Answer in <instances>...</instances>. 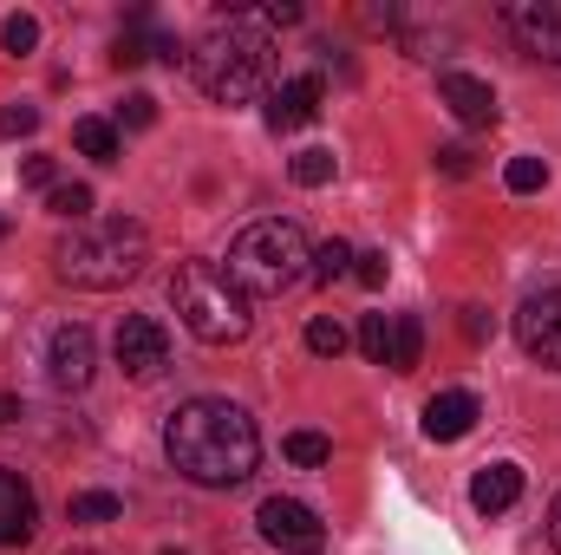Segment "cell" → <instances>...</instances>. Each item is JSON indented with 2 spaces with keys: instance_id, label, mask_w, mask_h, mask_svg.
I'll return each instance as SVG.
<instances>
[{
  "instance_id": "cell-35",
  "label": "cell",
  "mask_w": 561,
  "mask_h": 555,
  "mask_svg": "<svg viewBox=\"0 0 561 555\" xmlns=\"http://www.w3.org/2000/svg\"><path fill=\"white\" fill-rule=\"evenodd\" d=\"M66 555H99V550H66Z\"/></svg>"
},
{
  "instance_id": "cell-2",
  "label": "cell",
  "mask_w": 561,
  "mask_h": 555,
  "mask_svg": "<svg viewBox=\"0 0 561 555\" xmlns=\"http://www.w3.org/2000/svg\"><path fill=\"white\" fill-rule=\"evenodd\" d=\"M190 72H196V86H203L216 105H249V99L268 86V72H275V39H268L262 20L229 13V20H216V26L196 39Z\"/></svg>"
},
{
  "instance_id": "cell-26",
  "label": "cell",
  "mask_w": 561,
  "mask_h": 555,
  "mask_svg": "<svg viewBox=\"0 0 561 555\" xmlns=\"http://www.w3.org/2000/svg\"><path fill=\"white\" fill-rule=\"evenodd\" d=\"M280 451H287V457H294V464H307V471H313V464H327V457H333V444H327V438H320V431H287V444H280Z\"/></svg>"
},
{
  "instance_id": "cell-23",
  "label": "cell",
  "mask_w": 561,
  "mask_h": 555,
  "mask_svg": "<svg viewBox=\"0 0 561 555\" xmlns=\"http://www.w3.org/2000/svg\"><path fill=\"white\" fill-rule=\"evenodd\" d=\"M0 46H7L13 59H26V53L39 46V20H33V13H7V26H0Z\"/></svg>"
},
{
  "instance_id": "cell-11",
  "label": "cell",
  "mask_w": 561,
  "mask_h": 555,
  "mask_svg": "<svg viewBox=\"0 0 561 555\" xmlns=\"http://www.w3.org/2000/svg\"><path fill=\"white\" fill-rule=\"evenodd\" d=\"M320 99H327V86L313 79V72H300V79H280L268 86V132H300V125H313L320 118Z\"/></svg>"
},
{
  "instance_id": "cell-6",
  "label": "cell",
  "mask_w": 561,
  "mask_h": 555,
  "mask_svg": "<svg viewBox=\"0 0 561 555\" xmlns=\"http://www.w3.org/2000/svg\"><path fill=\"white\" fill-rule=\"evenodd\" d=\"M46 373H53L59 393H85L92 373H99V340H92V327H79V320L53 327V340H46Z\"/></svg>"
},
{
  "instance_id": "cell-31",
  "label": "cell",
  "mask_w": 561,
  "mask_h": 555,
  "mask_svg": "<svg viewBox=\"0 0 561 555\" xmlns=\"http://www.w3.org/2000/svg\"><path fill=\"white\" fill-rule=\"evenodd\" d=\"M437 170H444V177H470L477 163H470V150H463V144H444V150H437Z\"/></svg>"
},
{
  "instance_id": "cell-37",
  "label": "cell",
  "mask_w": 561,
  "mask_h": 555,
  "mask_svg": "<svg viewBox=\"0 0 561 555\" xmlns=\"http://www.w3.org/2000/svg\"><path fill=\"white\" fill-rule=\"evenodd\" d=\"M313 555H320V550H313Z\"/></svg>"
},
{
  "instance_id": "cell-28",
  "label": "cell",
  "mask_w": 561,
  "mask_h": 555,
  "mask_svg": "<svg viewBox=\"0 0 561 555\" xmlns=\"http://www.w3.org/2000/svg\"><path fill=\"white\" fill-rule=\"evenodd\" d=\"M20 183H33V190L53 196V190H59V163H53V157H26V163H20Z\"/></svg>"
},
{
  "instance_id": "cell-34",
  "label": "cell",
  "mask_w": 561,
  "mask_h": 555,
  "mask_svg": "<svg viewBox=\"0 0 561 555\" xmlns=\"http://www.w3.org/2000/svg\"><path fill=\"white\" fill-rule=\"evenodd\" d=\"M549 543L561 550V497H556V510H549Z\"/></svg>"
},
{
  "instance_id": "cell-21",
  "label": "cell",
  "mask_w": 561,
  "mask_h": 555,
  "mask_svg": "<svg viewBox=\"0 0 561 555\" xmlns=\"http://www.w3.org/2000/svg\"><path fill=\"white\" fill-rule=\"evenodd\" d=\"M46 209H53V216H66V223L79 229V223H92V190H85V183H59V190L46 196Z\"/></svg>"
},
{
  "instance_id": "cell-14",
  "label": "cell",
  "mask_w": 561,
  "mask_h": 555,
  "mask_svg": "<svg viewBox=\"0 0 561 555\" xmlns=\"http://www.w3.org/2000/svg\"><path fill=\"white\" fill-rule=\"evenodd\" d=\"M437 99H444L463 125H496V92H490L483 79H470V72H444V79H437Z\"/></svg>"
},
{
  "instance_id": "cell-27",
  "label": "cell",
  "mask_w": 561,
  "mask_h": 555,
  "mask_svg": "<svg viewBox=\"0 0 561 555\" xmlns=\"http://www.w3.org/2000/svg\"><path fill=\"white\" fill-rule=\"evenodd\" d=\"M33 132H39L33 105H0V138H33Z\"/></svg>"
},
{
  "instance_id": "cell-13",
  "label": "cell",
  "mask_w": 561,
  "mask_h": 555,
  "mask_svg": "<svg viewBox=\"0 0 561 555\" xmlns=\"http://www.w3.org/2000/svg\"><path fill=\"white\" fill-rule=\"evenodd\" d=\"M477 418H483L477 393H437V399L424 406V438H431V444H457V438L477 431Z\"/></svg>"
},
{
  "instance_id": "cell-22",
  "label": "cell",
  "mask_w": 561,
  "mask_h": 555,
  "mask_svg": "<svg viewBox=\"0 0 561 555\" xmlns=\"http://www.w3.org/2000/svg\"><path fill=\"white\" fill-rule=\"evenodd\" d=\"M359 353L373 366H386V353H392V314H366L359 320Z\"/></svg>"
},
{
  "instance_id": "cell-4",
  "label": "cell",
  "mask_w": 561,
  "mask_h": 555,
  "mask_svg": "<svg viewBox=\"0 0 561 555\" xmlns=\"http://www.w3.org/2000/svg\"><path fill=\"white\" fill-rule=\"evenodd\" d=\"M222 275L236 281L242 294H255V301L294 294L300 281L313 275V242L300 236V223L262 216V223H249V229L229 242V269H222Z\"/></svg>"
},
{
  "instance_id": "cell-9",
  "label": "cell",
  "mask_w": 561,
  "mask_h": 555,
  "mask_svg": "<svg viewBox=\"0 0 561 555\" xmlns=\"http://www.w3.org/2000/svg\"><path fill=\"white\" fill-rule=\"evenodd\" d=\"M516 340H523L529 360H542V366H556L561 373V287H542V294L523 301V314H516Z\"/></svg>"
},
{
  "instance_id": "cell-32",
  "label": "cell",
  "mask_w": 561,
  "mask_h": 555,
  "mask_svg": "<svg viewBox=\"0 0 561 555\" xmlns=\"http://www.w3.org/2000/svg\"><path fill=\"white\" fill-rule=\"evenodd\" d=\"M294 20H300L294 0H268V7H262V26H294Z\"/></svg>"
},
{
  "instance_id": "cell-17",
  "label": "cell",
  "mask_w": 561,
  "mask_h": 555,
  "mask_svg": "<svg viewBox=\"0 0 561 555\" xmlns=\"http://www.w3.org/2000/svg\"><path fill=\"white\" fill-rule=\"evenodd\" d=\"M72 144H79L92 163H118V125H112V118H79V125H72Z\"/></svg>"
},
{
  "instance_id": "cell-12",
  "label": "cell",
  "mask_w": 561,
  "mask_h": 555,
  "mask_svg": "<svg viewBox=\"0 0 561 555\" xmlns=\"http://www.w3.org/2000/svg\"><path fill=\"white\" fill-rule=\"evenodd\" d=\"M33 530H39V497H33V484L0 464V550L33 543Z\"/></svg>"
},
{
  "instance_id": "cell-29",
  "label": "cell",
  "mask_w": 561,
  "mask_h": 555,
  "mask_svg": "<svg viewBox=\"0 0 561 555\" xmlns=\"http://www.w3.org/2000/svg\"><path fill=\"white\" fill-rule=\"evenodd\" d=\"M386 275H392V262H386L379 249H373V256H353V281H359V287H386Z\"/></svg>"
},
{
  "instance_id": "cell-30",
  "label": "cell",
  "mask_w": 561,
  "mask_h": 555,
  "mask_svg": "<svg viewBox=\"0 0 561 555\" xmlns=\"http://www.w3.org/2000/svg\"><path fill=\"white\" fill-rule=\"evenodd\" d=\"M118 118H125L131 132H150V125H157V99H144V92H131V99L118 105Z\"/></svg>"
},
{
  "instance_id": "cell-33",
  "label": "cell",
  "mask_w": 561,
  "mask_h": 555,
  "mask_svg": "<svg viewBox=\"0 0 561 555\" xmlns=\"http://www.w3.org/2000/svg\"><path fill=\"white\" fill-rule=\"evenodd\" d=\"M13 418H20V399H13V393H0V424H13Z\"/></svg>"
},
{
  "instance_id": "cell-36",
  "label": "cell",
  "mask_w": 561,
  "mask_h": 555,
  "mask_svg": "<svg viewBox=\"0 0 561 555\" xmlns=\"http://www.w3.org/2000/svg\"><path fill=\"white\" fill-rule=\"evenodd\" d=\"M0 236H7V216H0Z\"/></svg>"
},
{
  "instance_id": "cell-15",
  "label": "cell",
  "mask_w": 561,
  "mask_h": 555,
  "mask_svg": "<svg viewBox=\"0 0 561 555\" xmlns=\"http://www.w3.org/2000/svg\"><path fill=\"white\" fill-rule=\"evenodd\" d=\"M516 497H523V464H483V471L470 477V503H477L483 517H503Z\"/></svg>"
},
{
  "instance_id": "cell-25",
  "label": "cell",
  "mask_w": 561,
  "mask_h": 555,
  "mask_svg": "<svg viewBox=\"0 0 561 555\" xmlns=\"http://www.w3.org/2000/svg\"><path fill=\"white\" fill-rule=\"evenodd\" d=\"M307 353L340 360V353H346V327H340V320H327V314H320V320H307Z\"/></svg>"
},
{
  "instance_id": "cell-7",
  "label": "cell",
  "mask_w": 561,
  "mask_h": 555,
  "mask_svg": "<svg viewBox=\"0 0 561 555\" xmlns=\"http://www.w3.org/2000/svg\"><path fill=\"white\" fill-rule=\"evenodd\" d=\"M503 26L516 33V46L529 59L561 66V0H510L503 7Z\"/></svg>"
},
{
  "instance_id": "cell-3",
  "label": "cell",
  "mask_w": 561,
  "mask_h": 555,
  "mask_svg": "<svg viewBox=\"0 0 561 555\" xmlns=\"http://www.w3.org/2000/svg\"><path fill=\"white\" fill-rule=\"evenodd\" d=\"M144 262H150V236H144V223H131V216L79 223V229H72V236H59V249H53L59 281L85 287V294H112V287L138 281Z\"/></svg>"
},
{
  "instance_id": "cell-24",
  "label": "cell",
  "mask_w": 561,
  "mask_h": 555,
  "mask_svg": "<svg viewBox=\"0 0 561 555\" xmlns=\"http://www.w3.org/2000/svg\"><path fill=\"white\" fill-rule=\"evenodd\" d=\"M503 183H510L516 196H536V190L549 183V163H542V157H510V170H503Z\"/></svg>"
},
{
  "instance_id": "cell-10",
  "label": "cell",
  "mask_w": 561,
  "mask_h": 555,
  "mask_svg": "<svg viewBox=\"0 0 561 555\" xmlns=\"http://www.w3.org/2000/svg\"><path fill=\"white\" fill-rule=\"evenodd\" d=\"M255 523H262V536H268L275 550H294V555H313V550H320V536H327V530H320V517H313L300 497H268Z\"/></svg>"
},
{
  "instance_id": "cell-16",
  "label": "cell",
  "mask_w": 561,
  "mask_h": 555,
  "mask_svg": "<svg viewBox=\"0 0 561 555\" xmlns=\"http://www.w3.org/2000/svg\"><path fill=\"white\" fill-rule=\"evenodd\" d=\"M419 360H424V327L412 314H392V353H386V366L392 373H412Z\"/></svg>"
},
{
  "instance_id": "cell-19",
  "label": "cell",
  "mask_w": 561,
  "mask_h": 555,
  "mask_svg": "<svg viewBox=\"0 0 561 555\" xmlns=\"http://www.w3.org/2000/svg\"><path fill=\"white\" fill-rule=\"evenodd\" d=\"M346 275H353V242L327 236V242L313 249V281H346Z\"/></svg>"
},
{
  "instance_id": "cell-8",
  "label": "cell",
  "mask_w": 561,
  "mask_h": 555,
  "mask_svg": "<svg viewBox=\"0 0 561 555\" xmlns=\"http://www.w3.org/2000/svg\"><path fill=\"white\" fill-rule=\"evenodd\" d=\"M118 366H125V380H157L163 366H170V333H163V320H150V314H125V327H118Z\"/></svg>"
},
{
  "instance_id": "cell-20",
  "label": "cell",
  "mask_w": 561,
  "mask_h": 555,
  "mask_svg": "<svg viewBox=\"0 0 561 555\" xmlns=\"http://www.w3.org/2000/svg\"><path fill=\"white\" fill-rule=\"evenodd\" d=\"M333 163H340L333 150H300V157L287 163V177H294L300 190H320V183H333Z\"/></svg>"
},
{
  "instance_id": "cell-5",
  "label": "cell",
  "mask_w": 561,
  "mask_h": 555,
  "mask_svg": "<svg viewBox=\"0 0 561 555\" xmlns=\"http://www.w3.org/2000/svg\"><path fill=\"white\" fill-rule=\"evenodd\" d=\"M170 301L183 314V327L203 340V347H236L249 333V294L222 275L216 262H183L170 281Z\"/></svg>"
},
{
  "instance_id": "cell-18",
  "label": "cell",
  "mask_w": 561,
  "mask_h": 555,
  "mask_svg": "<svg viewBox=\"0 0 561 555\" xmlns=\"http://www.w3.org/2000/svg\"><path fill=\"white\" fill-rule=\"evenodd\" d=\"M66 510H72V523H118V517H125V503H118L112 490H79Z\"/></svg>"
},
{
  "instance_id": "cell-1",
  "label": "cell",
  "mask_w": 561,
  "mask_h": 555,
  "mask_svg": "<svg viewBox=\"0 0 561 555\" xmlns=\"http://www.w3.org/2000/svg\"><path fill=\"white\" fill-rule=\"evenodd\" d=\"M163 457L196 490H236L262 464V431L236 399H190L163 424Z\"/></svg>"
}]
</instances>
